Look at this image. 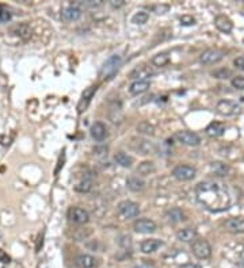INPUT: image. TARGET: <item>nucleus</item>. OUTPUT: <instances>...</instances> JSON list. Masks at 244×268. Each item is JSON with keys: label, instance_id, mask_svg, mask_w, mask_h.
<instances>
[{"label": "nucleus", "instance_id": "f704fd0d", "mask_svg": "<svg viewBox=\"0 0 244 268\" xmlns=\"http://www.w3.org/2000/svg\"><path fill=\"white\" fill-rule=\"evenodd\" d=\"M212 75L214 76L216 79H228V77L231 76V71L223 68V69H219V71H216V72H213Z\"/></svg>", "mask_w": 244, "mask_h": 268}, {"label": "nucleus", "instance_id": "6ab92c4d", "mask_svg": "<svg viewBox=\"0 0 244 268\" xmlns=\"http://www.w3.org/2000/svg\"><path fill=\"white\" fill-rule=\"evenodd\" d=\"M91 136L95 141H103L107 136L106 126L103 125L102 122H95L94 125L91 126Z\"/></svg>", "mask_w": 244, "mask_h": 268}, {"label": "nucleus", "instance_id": "4be33fe9", "mask_svg": "<svg viewBox=\"0 0 244 268\" xmlns=\"http://www.w3.org/2000/svg\"><path fill=\"white\" fill-rule=\"evenodd\" d=\"M11 32L15 36H18L19 38L25 39V41H27L29 38L32 37V29H30V26L26 25V23H20L18 26H14L13 29H11Z\"/></svg>", "mask_w": 244, "mask_h": 268}, {"label": "nucleus", "instance_id": "4468645a", "mask_svg": "<svg viewBox=\"0 0 244 268\" xmlns=\"http://www.w3.org/2000/svg\"><path fill=\"white\" fill-rule=\"evenodd\" d=\"M214 25L216 27L219 29L221 33H231L233 30V23H232V20L225 15H219V17H216L214 19Z\"/></svg>", "mask_w": 244, "mask_h": 268}, {"label": "nucleus", "instance_id": "412c9836", "mask_svg": "<svg viewBox=\"0 0 244 268\" xmlns=\"http://www.w3.org/2000/svg\"><path fill=\"white\" fill-rule=\"evenodd\" d=\"M150 87V80H136L134 83H131L129 87V92L131 95H140L144 94L145 91H148V88Z\"/></svg>", "mask_w": 244, "mask_h": 268}, {"label": "nucleus", "instance_id": "7ed1b4c3", "mask_svg": "<svg viewBox=\"0 0 244 268\" xmlns=\"http://www.w3.org/2000/svg\"><path fill=\"white\" fill-rule=\"evenodd\" d=\"M191 250L197 259L201 260H206L212 256V247L204 238H195L193 244H191Z\"/></svg>", "mask_w": 244, "mask_h": 268}, {"label": "nucleus", "instance_id": "c756f323", "mask_svg": "<svg viewBox=\"0 0 244 268\" xmlns=\"http://www.w3.org/2000/svg\"><path fill=\"white\" fill-rule=\"evenodd\" d=\"M137 130L140 133H143V134H150L152 136L153 133H155V129H153V126L150 125V122H140L137 125Z\"/></svg>", "mask_w": 244, "mask_h": 268}, {"label": "nucleus", "instance_id": "a211bd4d", "mask_svg": "<svg viewBox=\"0 0 244 268\" xmlns=\"http://www.w3.org/2000/svg\"><path fill=\"white\" fill-rule=\"evenodd\" d=\"M163 245V241L157 238H148L141 243V252L143 253H153Z\"/></svg>", "mask_w": 244, "mask_h": 268}, {"label": "nucleus", "instance_id": "ddd939ff", "mask_svg": "<svg viewBox=\"0 0 244 268\" xmlns=\"http://www.w3.org/2000/svg\"><path fill=\"white\" fill-rule=\"evenodd\" d=\"M80 17H81V10L79 8V7L74 6V4L65 7V8L63 10V13H61V19L65 20V22H74V20H77Z\"/></svg>", "mask_w": 244, "mask_h": 268}, {"label": "nucleus", "instance_id": "473e14b6", "mask_svg": "<svg viewBox=\"0 0 244 268\" xmlns=\"http://www.w3.org/2000/svg\"><path fill=\"white\" fill-rule=\"evenodd\" d=\"M231 84L233 88L242 91V89H244V77L243 76H235V77L232 79Z\"/></svg>", "mask_w": 244, "mask_h": 268}, {"label": "nucleus", "instance_id": "4c0bfd02", "mask_svg": "<svg viewBox=\"0 0 244 268\" xmlns=\"http://www.w3.org/2000/svg\"><path fill=\"white\" fill-rule=\"evenodd\" d=\"M153 10H155V13H156V14H164V13H167V11H169V7L162 4V6H155V7H153Z\"/></svg>", "mask_w": 244, "mask_h": 268}, {"label": "nucleus", "instance_id": "2eb2a0df", "mask_svg": "<svg viewBox=\"0 0 244 268\" xmlns=\"http://www.w3.org/2000/svg\"><path fill=\"white\" fill-rule=\"evenodd\" d=\"M224 131H225V125L221 124V122H212V124H209L206 129H205L206 136H209L210 138L220 137V136L224 134Z\"/></svg>", "mask_w": 244, "mask_h": 268}, {"label": "nucleus", "instance_id": "a878e982", "mask_svg": "<svg viewBox=\"0 0 244 268\" xmlns=\"http://www.w3.org/2000/svg\"><path fill=\"white\" fill-rule=\"evenodd\" d=\"M114 160H115V162L119 164L121 167H124V168H129V167H131V164H133V159H131L129 155H126L125 152H118V153H115Z\"/></svg>", "mask_w": 244, "mask_h": 268}, {"label": "nucleus", "instance_id": "39448f33", "mask_svg": "<svg viewBox=\"0 0 244 268\" xmlns=\"http://www.w3.org/2000/svg\"><path fill=\"white\" fill-rule=\"evenodd\" d=\"M118 213L122 218H136L140 214V207H138L137 203H134L131 200H122V202H119L118 205Z\"/></svg>", "mask_w": 244, "mask_h": 268}, {"label": "nucleus", "instance_id": "c85d7f7f", "mask_svg": "<svg viewBox=\"0 0 244 268\" xmlns=\"http://www.w3.org/2000/svg\"><path fill=\"white\" fill-rule=\"evenodd\" d=\"M150 19V15L144 11H138L133 15V18H131V22L134 23V25H144L147 23V20Z\"/></svg>", "mask_w": 244, "mask_h": 268}, {"label": "nucleus", "instance_id": "a19ab883", "mask_svg": "<svg viewBox=\"0 0 244 268\" xmlns=\"http://www.w3.org/2000/svg\"><path fill=\"white\" fill-rule=\"evenodd\" d=\"M240 263H242V266L244 267V250L243 252H242V255H240Z\"/></svg>", "mask_w": 244, "mask_h": 268}, {"label": "nucleus", "instance_id": "9d476101", "mask_svg": "<svg viewBox=\"0 0 244 268\" xmlns=\"http://www.w3.org/2000/svg\"><path fill=\"white\" fill-rule=\"evenodd\" d=\"M134 231L137 233H141V234H150V233H153L156 231V224L152 221V219L148 218H141L137 219L134 225H133Z\"/></svg>", "mask_w": 244, "mask_h": 268}, {"label": "nucleus", "instance_id": "f03ea898", "mask_svg": "<svg viewBox=\"0 0 244 268\" xmlns=\"http://www.w3.org/2000/svg\"><path fill=\"white\" fill-rule=\"evenodd\" d=\"M121 64H122V58H121V56H118V54L110 56L106 61H105L102 69H100V77H103V79H110V77H113V76L118 72Z\"/></svg>", "mask_w": 244, "mask_h": 268}, {"label": "nucleus", "instance_id": "9b49d317", "mask_svg": "<svg viewBox=\"0 0 244 268\" xmlns=\"http://www.w3.org/2000/svg\"><path fill=\"white\" fill-rule=\"evenodd\" d=\"M224 228L229 233L233 234H239V233H244V218L243 217H233V218H228L224 224Z\"/></svg>", "mask_w": 244, "mask_h": 268}, {"label": "nucleus", "instance_id": "0eeeda50", "mask_svg": "<svg viewBox=\"0 0 244 268\" xmlns=\"http://www.w3.org/2000/svg\"><path fill=\"white\" fill-rule=\"evenodd\" d=\"M195 175H197V169L194 167H191V165H186V164L178 165L172 171V176L181 181L191 180V179H194Z\"/></svg>", "mask_w": 244, "mask_h": 268}, {"label": "nucleus", "instance_id": "b1692460", "mask_svg": "<svg viewBox=\"0 0 244 268\" xmlns=\"http://www.w3.org/2000/svg\"><path fill=\"white\" fill-rule=\"evenodd\" d=\"M152 75V71L145 65H140L137 68H134L131 71V79H138V80H147V77H150Z\"/></svg>", "mask_w": 244, "mask_h": 268}, {"label": "nucleus", "instance_id": "aec40b11", "mask_svg": "<svg viewBox=\"0 0 244 268\" xmlns=\"http://www.w3.org/2000/svg\"><path fill=\"white\" fill-rule=\"evenodd\" d=\"M126 187L129 188L131 191H133V193H138V191H143L145 188V181L143 180V178L131 176L126 180Z\"/></svg>", "mask_w": 244, "mask_h": 268}, {"label": "nucleus", "instance_id": "79ce46f5", "mask_svg": "<svg viewBox=\"0 0 244 268\" xmlns=\"http://www.w3.org/2000/svg\"><path fill=\"white\" fill-rule=\"evenodd\" d=\"M137 268H153L152 266H148V264H143V266H140V267Z\"/></svg>", "mask_w": 244, "mask_h": 268}, {"label": "nucleus", "instance_id": "20e7f679", "mask_svg": "<svg viewBox=\"0 0 244 268\" xmlns=\"http://www.w3.org/2000/svg\"><path fill=\"white\" fill-rule=\"evenodd\" d=\"M225 57V52L221 49H206L205 52H202L200 56V61L205 65H214L219 64L223 58Z\"/></svg>", "mask_w": 244, "mask_h": 268}, {"label": "nucleus", "instance_id": "7c9ffc66", "mask_svg": "<svg viewBox=\"0 0 244 268\" xmlns=\"http://www.w3.org/2000/svg\"><path fill=\"white\" fill-rule=\"evenodd\" d=\"M13 18V15L10 13V10H7L6 7L0 6V23H7Z\"/></svg>", "mask_w": 244, "mask_h": 268}, {"label": "nucleus", "instance_id": "5701e85b", "mask_svg": "<svg viewBox=\"0 0 244 268\" xmlns=\"http://www.w3.org/2000/svg\"><path fill=\"white\" fill-rule=\"evenodd\" d=\"M166 218L171 224H178V222H181V221L185 219V213L182 212L179 207H172V209H169V212L166 213Z\"/></svg>", "mask_w": 244, "mask_h": 268}, {"label": "nucleus", "instance_id": "6e6552de", "mask_svg": "<svg viewBox=\"0 0 244 268\" xmlns=\"http://www.w3.org/2000/svg\"><path fill=\"white\" fill-rule=\"evenodd\" d=\"M175 138L178 143H181L182 145H188V146H197L201 143V138L198 137V134L188 130L178 131L175 134Z\"/></svg>", "mask_w": 244, "mask_h": 268}, {"label": "nucleus", "instance_id": "72a5a7b5", "mask_svg": "<svg viewBox=\"0 0 244 268\" xmlns=\"http://www.w3.org/2000/svg\"><path fill=\"white\" fill-rule=\"evenodd\" d=\"M179 22L182 26H193L195 25V18L191 15H182L179 18Z\"/></svg>", "mask_w": 244, "mask_h": 268}, {"label": "nucleus", "instance_id": "393cba45", "mask_svg": "<svg viewBox=\"0 0 244 268\" xmlns=\"http://www.w3.org/2000/svg\"><path fill=\"white\" fill-rule=\"evenodd\" d=\"M210 169H212L213 174L217 175V176H226V175L229 174V171H231L228 164L221 161H213L210 164Z\"/></svg>", "mask_w": 244, "mask_h": 268}, {"label": "nucleus", "instance_id": "c9c22d12", "mask_svg": "<svg viewBox=\"0 0 244 268\" xmlns=\"http://www.w3.org/2000/svg\"><path fill=\"white\" fill-rule=\"evenodd\" d=\"M233 65L240 71H244V56H239L233 60Z\"/></svg>", "mask_w": 244, "mask_h": 268}, {"label": "nucleus", "instance_id": "423d86ee", "mask_svg": "<svg viewBox=\"0 0 244 268\" xmlns=\"http://www.w3.org/2000/svg\"><path fill=\"white\" fill-rule=\"evenodd\" d=\"M216 110H217V112H219L220 115H223V117H233V115L239 114V111H240V106H239L236 102H233V100L223 99L217 103Z\"/></svg>", "mask_w": 244, "mask_h": 268}, {"label": "nucleus", "instance_id": "e433bc0d", "mask_svg": "<svg viewBox=\"0 0 244 268\" xmlns=\"http://www.w3.org/2000/svg\"><path fill=\"white\" fill-rule=\"evenodd\" d=\"M0 262L3 263V264H8V263L11 262V257L7 255L3 250H0Z\"/></svg>", "mask_w": 244, "mask_h": 268}, {"label": "nucleus", "instance_id": "ea45409f", "mask_svg": "<svg viewBox=\"0 0 244 268\" xmlns=\"http://www.w3.org/2000/svg\"><path fill=\"white\" fill-rule=\"evenodd\" d=\"M179 268H202L200 264H195V263H188V264H183Z\"/></svg>", "mask_w": 244, "mask_h": 268}, {"label": "nucleus", "instance_id": "dca6fc26", "mask_svg": "<svg viewBox=\"0 0 244 268\" xmlns=\"http://www.w3.org/2000/svg\"><path fill=\"white\" fill-rule=\"evenodd\" d=\"M76 267L79 268H95L96 267V259L91 255H79L75 260Z\"/></svg>", "mask_w": 244, "mask_h": 268}, {"label": "nucleus", "instance_id": "f3484780", "mask_svg": "<svg viewBox=\"0 0 244 268\" xmlns=\"http://www.w3.org/2000/svg\"><path fill=\"white\" fill-rule=\"evenodd\" d=\"M176 238L182 243H193L197 238V231L194 228H185L176 233Z\"/></svg>", "mask_w": 244, "mask_h": 268}, {"label": "nucleus", "instance_id": "1a4fd4ad", "mask_svg": "<svg viewBox=\"0 0 244 268\" xmlns=\"http://www.w3.org/2000/svg\"><path fill=\"white\" fill-rule=\"evenodd\" d=\"M68 218L71 222L76 225H83L88 222L90 215H88L87 210L81 209V207H71L68 210Z\"/></svg>", "mask_w": 244, "mask_h": 268}, {"label": "nucleus", "instance_id": "2f4dec72", "mask_svg": "<svg viewBox=\"0 0 244 268\" xmlns=\"http://www.w3.org/2000/svg\"><path fill=\"white\" fill-rule=\"evenodd\" d=\"M76 191L79 193H88L91 190V180H81L75 187Z\"/></svg>", "mask_w": 244, "mask_h": 268}, {"label": "nucleus", "instance_id": "cd10ccee", "mask_svg": "<svg viewBox=\"0 0 244 268\" xmlns=\"http://www.w3.org/2000/svg\"><path fill=\"white\" fill-rule=\"evenodd\" d=\"M169 63V53H157L156 56H153L152 58V64L155 65V67H166L167 64Z\"/></svg>", "mask_w": 244, "mask_h": 268}, {"label": "nucleus", "instance_id": "f257e3e1", "mask_svg": "<svg viewBox=\"0 0 244 268\" xmlns=\"http://www.w3.org/2000/svg\"><path fill=\"white\" fill-rule=\"evenodd\" d=\"M195 198L206 210L212 213L225 212L231 206V194L221 181H201L195 187Z\"/></svg>", "mask_w": 244, "mask_h": 268}, {"label": "nucleus", "instance_id": "bb28decb", "mask_svg": "<svg viewBox=\"0 0 244 268\" xmlns=\"http://www.w3.org/2000/svg\"><path fill=\"white\" fill-rule=\"evenodd\" d=\"M156 171V167L152 161H143L137 167V172L141 176H148V175H152Z\"/></svg>", "mask_w": 244, "mask_h": 268}, {"label": "nucleus", "instance_id": "58836bf2", "mask_svg": "<svg viewBox=\"0 0 244 268\" xmlns=\"http://www.w3.org/2000/svg\"><path fill=\"white\" fill-rule=\"evenodd\" d=\"M110 4H112L114 8H119V7H122L125 4V0H112Z\"/></svg>", "mask_w": 244, "mask_h": 268}, {"label": "nucleus", "instance_id": "f8f14e48", "mask_svg": "<svg viewBox=\"0 0 244 268\" xmlns=\"http://www.w3.org/2000/svg\"><path fill=\"white\" fill-rule=\"evenodd\" d=\"M95 92H96V86H91V87H88L84 89V92L81 95L80 102H79V105H77V111L80 112V114L87 108V106L90 105V102L93 99V96L95 95Z\"/></svg>", "mask_w": 244, "mask_h": 268}]
</instances>
